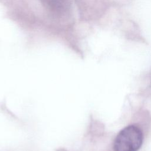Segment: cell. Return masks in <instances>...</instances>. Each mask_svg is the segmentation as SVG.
Segmentation results:
<instances>
[{
  "label": "cell",
  "instance_id": "6da1fadb",
  "mask_svg": "<svg viewBox=\"0 0 151 151\" xmlns=\"http://www.w3.org/2000/svg\"><path fill=\"white\" fill-rule=\"evenodd\" d=\"M143 142V133L137 126L130 125L117 135L113 143L114 151H137Z\"/></svg>",
  "mask_w": 151,
  "mask_h": 151
}]
</instances>
